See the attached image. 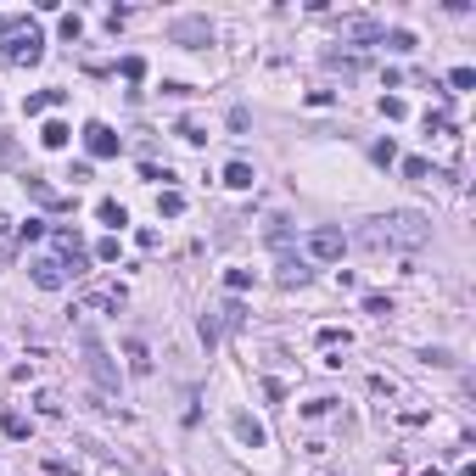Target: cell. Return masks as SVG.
Segmentation results:
<instances>
[{"mask_svg":"<svg viewBox=\"0 0 476 476\" xmlns=\"http://www.w3.org/2000/svg\"><path fill=\"white\" fill-rule=\"evenodd\" d=\"M79 347H84V364H90V376H95L101 387H118V370L107 364V347L95 342V331H79Z\"/></svg>","mask_w":476,"mask_h":476,"instance_id":"3957f363","label":"cell"},{"mask_svg":"<svg viewBox=\"0 0 476 476\" xmlns=\"http://www.w3.org/2000/svg\"><path fill=\"white\" fill-rule=\"evenodd\" d=\"M364 314L387 319V314H393V297H381V292H370V297H364Z\"/></svg>","mask_w":476,"mask_h":476,"instance_id":"ac0fdd59","label":"cell"},{"mask_svg":"<svg viewBox=\"0 0 476 476\" xmlns=\"http://www.w3.org/2000/svg\"><path fill=\"white\" fill-rule=\"evenodd\" d=\"M403 174H409V179H426V174H432V162H426V157H403Z\"/></svg>","mask_w":476,"mask_h":476,"instance_id":"7402d4cb","label":"cell"},{"mask_svg":"<svg viewBox=\"0 0 476 476\" xmlns=\"http://www.w3.org/2000/svg\"><path fill=\"white\" fill-rule=\"evenodd\" d=\"M95 219H101V225H112V230H124V225H129L124 202H112V196H107V202H95Z\"/></svg>","mask_w":476,"mask_h":476,"instance_id":"8fae6325","label":"cell"},{"mask_svg":"<svg viewBox=\"0 0 476 476\" xmlns=\"http://www.w3.org/2000/svg\"><path fill=\"white\" fill-rule=\"evenodd\" d=\"M129 370H135V376H146V370H152V359H146V342H129Z\"/></svg>","mask_w":476,"mask_h":476,"instance_id":"e0dca14e","label":"cell"},{"mask_svg":"<svg viewBox=\"0 0 476 476\" xmlns=\"http://www.w3.org/2000/svg\"><path fill=\"white\" fill-rule=\"evenodd\" d=\"M174 40H213L208 23H174Z\"/></svg>","mask_w":476,"mask_h":476,"instance_id":"9a60e30c","label":"cell"},{"mask_svg":"<svg viewBox=\"0 0 476 476\" xmlns=\"http://www.w3.org/2000/svg\"><path fill=\"white\" fill-rule=\"evenodd\" d=\"M387 45H393V51H415V34H403V28H398V34H387Z\"/></svg>","mask_w":476,"mask_h":476,"instance_id":"f546056e","label":"cell"},{"mask_svg":"<svg viewBox=\"0 0 476 476\" xmlns=\"http://www.w3.org/2000/svg\"><path fill=\"white\" fill-rule=\"evenodd\" d=\"M68 141H73V129H68V124H56V118H51V124L40 129V146H45V152H62Z\"/></svg>","mask_w":476,"mask_h":476,"instance_id":"9c48e42d","label":"cell"},{"mask_svg":"<svg viewBox=\"0 0 476 476\" xmlns=\"http://www.w3.org/2000/svg\"><path fill=\"white\" fill-rule=\"evenodd\" d=\"M236 437H241V443H252V448H258V443H263V426H258L252 415H236Z\"/></svg>","mask_w":476,"mask_h":476,"instance_id":"5bb4252c","label":"cell"},{"mask_svg":"<svg viewBox=\"0 0 476 476\" xmlns=\"http://www.w3.org/2000/svg\"><path fill=\"white\" fill-rule=\"evenodd\" d=\"M34 286H45V292H62V286H68V269H62V258H40V263H34Z\"/></svg>","mask_w":476,"mask_h":476,"instance_id":"52a82bcc","label":"cell"},{"mask_svg":"<svg viewBox=\"0 0 476 476\" xmlns=\"http://www.w3.org/2000/svg\"><path fill=\"white\" fill-rule=\"evenodd\" d=\"M319 342H325V347H336V342L347 347V331H336V325H325V331H319Z\"/></svg>","mask_w":476,"mask_h":476,"instance_id":"4316f807","label":"cell"},{"mask_svg":"<svg viewBox=\"0 0 476 476\" xmlns=\"http://www.w3.org/2000/svg\"><path fill=\"white\" fill-rule=\"evenodd\" d=\"M252 179H258V174H252L246 162H230V168H225V185H230V191H252Z\"/></svg>","mask_w":476,"mask_h":476,"instance_id":"4fadbf2b","label":"cell"},{"mask_svg":"<svg viewBox=\"0 0 476 476\" xmlns=\"http://www.w3.org/2000/svg\"><path fill=\"white\" fill-rule=\"evenodd\" d=\"M157 213L179 219V213H185V196H179V191H162V196H157Z\"/></svg>","mask_w":476,"mask_h":476,"instance_id":"2e32d148","label":"cell"},{"mask_svg":"<svg viewBox=\"0 0 476 476\" xmlns=\"http://www.w3.org/2000/svg\"><path fill=\"white\" fill-rule=\"evenodd\" d=\"M403 112H409V107H403L398 95H381V118H403Z\"/></svg>","mask_w":476,"mask_h":476,"instance_id":"484cf974","label":"cell"},{"mask_svg":"<svg viewBox=\"0 0 476 476\" xmlns=\"http://www.w3.org/2000/svg\"><path fill=\"white\" fill-rule=\"evenodd\" d=\"M56 101H68V90H40V95H28V101H23V112H28V118H40V112H45V107H56Z\"/></svg>","mask_w":476,"mask_h":476,"instance_id":"30bf717a","label":"cell"},{"mask_svg":"<svg viewBox=\"0 0 476 476\" xmlns=\"http://www.w3.org/2000/svg\"><path fill=\"white\" fill-rule=\"evenodd\" d=\"M118 73H124V79H141V73H146V62H141V56H124V62H118Z\"/></svg>","mask_w":476,"mask_h":476,"instance_id":"d4e9b609","label":"cell"},{"mask_svg":"<svg viewBox=\"0 0 476 476\" xmlns=\"http://www.w3.org/2000/svg\"><path fill=\"white\" fill-rule=\"evenodd\" d=\"M84 34V17L79 11H68V17H62V40H79Z\"/></svg>","mask_w":476,"mask_h":476,"instance_id":"ffe728a7","label":"cell"},{"mask_svg":"<svg viewBox=\"0 0 476 476\" xmlns=\"http://www.w3.org/2000/svg\"><path fill=\"white\" fill-rule=\"evenodd\" d=\"M426 241H432V219L426 213H409V208L403 213H381V219H364L353 230V246L359 252H376V258L381 252H420Z\"/></svg>","mask_w":476,"mask_h":476,"instance_id":"6da1fadb","label":"cell"},{"mask_svg":"<svg viewBox=\"0 0 476 476\" xmlns=\"http://www.w3.org/2000/svg\"><path fill=\"white\" fill-rule=\"evenodd\" d=\"M84 152H90V157H118L124 141H118L107 124H90V129H84Z\"/></svg>","mask_w":476,"mask_h":476,"instance_id":"277c9868","label":"cell"},{"mask_svg":"<svg viewBox=\"0 0 476 476\" xmlns=\"http://www.w3.org/2000/svg\"><path fill=\"white\" fill-rule=\"evenodd\" d=\"M342 40H353V45H376V40H381V23H376V17H342Z\"/></svg>","mask_w":476,"mask_h":476,"instance_id":"8992f818","label":"cell"},{"mask_svg":"<svg viewBox=\"0 0 476 476\" xmlns=\"http://www.w3.org/2000/svg\"><path fill=\"white\" fill-rule=\"evenodd\" d=\"M56 246H62V269H73V275H84V241L73 236V230H56Z\"/></svg>","mask_w":476,"mask_h":476,"instance_id":"ba28073f","label":"cell"},{"mask_svg":"<svg viewBox=\"0 0 476 476\" xmlns=\"http://www.w3.org/2000/svg\"><path fill=\"white\" fill-rule=\"evenodd\" d=\"M95 258L112 263V258H118V236H101V241H95Z\"/></svg>","mask_w":476,"mask_h":476,"instance_id":"44dd1931","label":"cell"},{"mask_svg":"<svg viewBox=\"0 0 476 476\" xmlns=\"http://www.w3.org/2000/svg\"><path fill=\"white\" fill-rule=\"evenodd\" d=\"M6 56H11V62H40V56H45L40 28H23V17H17V23H11V40H6Z\"/></svg>","mask_w":476,"mask_h":476,"instance_id":"7a4b0ae2","label":"cell"},{"mask_svg":"<svg viewBox=\"0 0 476 476\" xmlns=\"http://www.w3.org/2000/svg\"><path fill=\"white\" fill-rule=\"evenodd\" d=\"M84 309H112V314H118V309H124V286H112V292H90Z\"/></svg>","mask_w":476,"mask_h":476,"instance_id":"7c38bea8","label":"cell"},{"mask_svg":"<svg viewBox=\"0 0 476 476\" xmlns=\"http://www.w3.org/2000/svg\"><path fill=\"white\" fill-rule=\"evenodd\" d=\"M309 252H314L319 263H336V258L347 252V236H342V230H314V236H309Z\"/></svg>","mask_w":476,"mask_h":476,"instance_id":"5b68a950","label":"cell"},{"mask_svg":"<svg viewBox=\"0 0 476 476\" xmlns=\"http://www.w3.org/2000/svg\"><path fill=\"white\" fill-rule=\"evenodd\" d=\"M280 280H286V286H303L309 269H303V263H280Z\"/></svg>","mask_w":476,"mask_h":476,"instance_id":"d6986e66","label":"cell"},{"mask_svg":"<svg viewBox=\"0 0 476 476\" xmlns=\"http://www.w3.org/2000/svg\"><path fill=\"white\" fill-rule=\"evenodd\" d=\"M225 286H230V292H246V286H252V269H230Z\"/></svg>","mask_w":476,"mask_h":476,"instance_id":"603a6c76","label":"cell"},{"mask_svg":"<svg viewBox=\"0 0 476 476\" xmlns=\"http://www.w3.org/2000/svg\"><path fill=\"white\" fill-rule=\"evenodd\" d=\"M6 437H28V420L23 415H6Z\"/></svg>","mask_w":476,"mask_h":476,"instance_id":"83f0119b","label":"cell"},{"mask_svg":"<svg viewBox=\"0 0 476 476\" xmlns=\"http://www.w3.org/2000/svg\"><path fill=\"white\" fill-rule=\"evenodd\" d=\"M202 342H208V347L219 342V319H213V314H202Z\"/></svg>","mask_w":476,"mask_h":476,"instance_id":"f1b7e54d","label":"cell"},{"mask_svg":"<svg viewBox=\"0 0 476 476\" xmlns=\"http://www.w3.org/2000/svg\"><path fill=\"white\" fill-rule=\"evenodd\" d=\"M141 179H157V185H162V179H174V174H168V168H157V162H141Z\"/></svg>","mask_w":476,"mask_h":476,"instance_id":"4dcf8cb0","label":"cell"},{"mask_svg":"<svg viewBox=\"0 0 476 476\" xmlns=\"http://www.w3.org/2000/svg\"><path fill=\"white\" fill-rule=\"evenodd\" d=\"M448 84H454V90H471V84H476V68H454V73H448Z\"/></svg>","mask_w":476,"mask_h":476,"instance_id":"cb8c5ba5","label":"cell"}]
</instances>
